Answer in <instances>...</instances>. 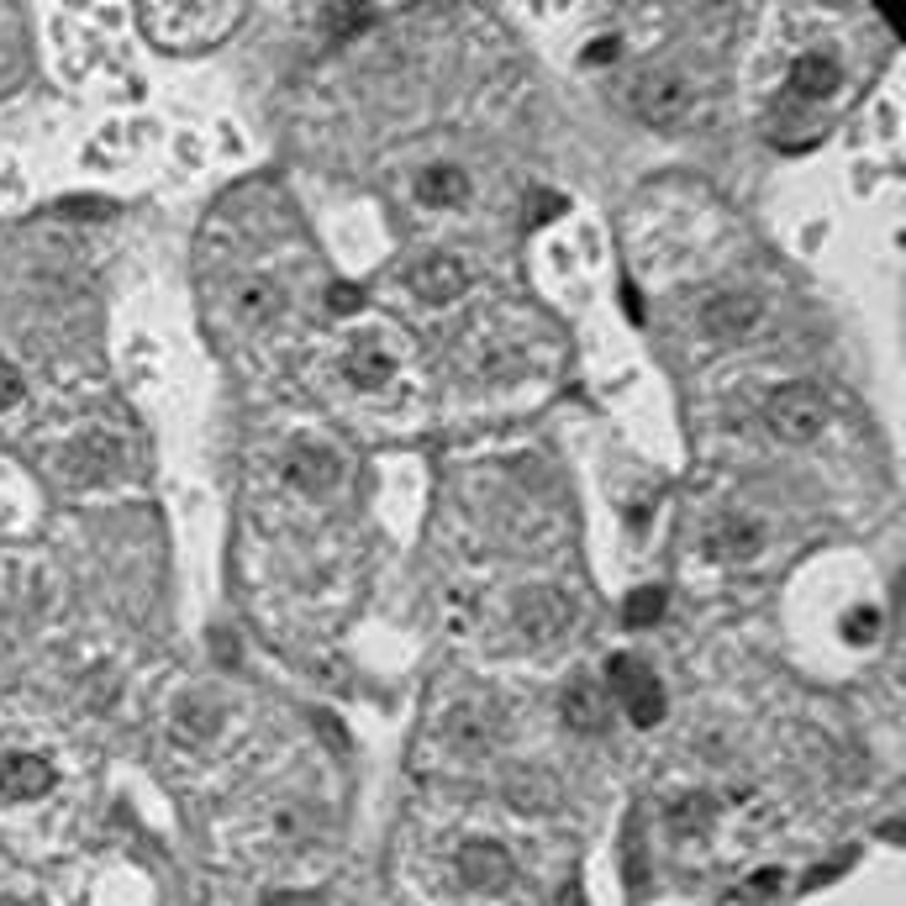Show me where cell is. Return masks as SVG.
Segmentation results:
<instances>
[{
	"label": "cell",
	"mask_w": 906,
	"mask_h": 906,
	"mask_svg": "<svg viewBox=\"0 0 906 906\" xmlns=\"http://www.w3.org/2000/svg\"><path fill=\"white\" fill-rule=\"evenodd\" d=\"M242 22V6L212 0V6H143V32L169 53L216 48Z\"/></svg>",
	"instance_id": "cell-1"
},
{
	"label": "cell",
	"mask_w": 906,
	"mask_h": 906,
	"mask_svg": "<svg viewBox=\"0 0 906 906\" xmlns=\"http://www.w3.org/2000/svg\"><path fill=\"white\" fill-rule=\"evenodd\" d=\"M828 422V401H822V390L807 380L796 385H780L769 401H764V428L775 432V438H786V443H811L817 432Z\"/></svg>",
	"instance_id": "cell-2"
},
{
	"label": "cell",
	"mask_w": 906,
	"mask_h": 906,
	"mask_svg": "<svg viewBox=\"0 0 906 906\" xmlns=\"http://www.w3.org/2000/svg\"><path fill=\"white\" fill-rule=\"evenodd\" d=\"M606 680H612V691H617L622 712L633 716V727H654V722L665 716V686H659V675L648 665H638L633 654H617V659L606 665Z\"/></svg>",
	"instance_id": "cell-3"
},
{
	"label": "cell",
	"mask_w": 906,
	"mask_h": 906,
	"mask_svg": "<svg viewBox=\"0 0 906 906\" xmlns=\"http://www.w3.org/2000/svg\"><path fill=\"white\" fill-rule=\"evenodd\" d=\"M627 106H633L638 121H648V127H675V121L691 111V85L669 69H648L627 85Z\"/></svg>",
	"instance_id": "cell-4"
},
{
	"label": "cell",
	"mask_w": 906,
	"mask_h": 906,
	"mask_svg": "<svg viewBox=\"0 0 906 906\" xmlns=\"http://www.w3.org/2000/svg\"><path fill=\"white\" fill-rule=\"evenodd\" d=\"M759 295H748V290H716L707 295V306H701V333L716 337V343H738L759 327Z\"/></svg>",
	"instance_id": "cell-5"
},
{
	"label": "cell",
	"mask_w": 906,
	"mask_h": 906,
	"mask_svg": "<svg viewBox=\"0 0 906 906\" xmlns=\"http://www.w3.org/2000/svg\"><path fill=\"white\" fill-rule=\"evenodd\" d=\"M58 470L69 485H96V479H111L121 470V443L106 438V432H85L74 438L69 449L58 453Z\"/></svg>",
	"instance_id": "cell-6"
},
{
	"label": "cell",
	"mask_w": 906,
	"mask_h": 906,
	"mask_svg": "<svg viewBox=\"0 0 906 906\" xmlns=\"http://www.w3.org/2000/svg\"><path fill=\"white\" fill-rule=\"evenodd\" d=\"M570 622H574V601L564 591H527L517 601V627H522L527 644H538V648L553 644Z\"/></svg>",
	"instance_id": "cell-7"
},
{
	"label": "cell",
	"mask_w": 906,
	"mask_h": 906,
	"mask_svg": "<svg viewBox=\"0 0 906 906\" xmlns=\"http://www.w3.org/2000/svg\"><path fill=\"white\" fill-rule=\"evenodd\" d=\"M459 875L470 891H506L511 885V854H506L501 843H490V838H470L464 849H459Z\"/></svg>",
	"instance_id": "cell-8"
},
{
	"label": "cell",
	"mask_w": 906,
	"mask_h": 906,
	"mask_svg": "<svg viewBox=\"0 0 906 906\" xmlns=\"http://www.w3.org/2000/svg\"><path fill=\"white\" fill-rule=\"evenodd\" d=\"M411 290L428 301V306H449L470 290V269L453 259V254H432V259L411 263Z\"/></svg>",
	"instance_id": "cell-9"
},
{
	"label": "cell",
	"mask_w": 906,
	"mask_h": 906,
	"mask_svg": "<svg viewBox=\"0 0 906 906\" xmlns=\"http://www.w3.org/2000/svg\"><path fill=\"white\" fill-rule=\"evenodd\" d=\"M838 85H843V64H838V53H828V48L801 53V58L790 64V79H786V90L796 100H828V96H838Z\"/></svg>",
	"instance_id": "cell-10"
},
{
	"label": "cell",
	"mask_w": 906,
	"mask_h": 906,
	"mask_svg": "<svg viewBox=\"0 0 906 906\" xmlns=\"http://www.w3.org/2000/svg\"><path fill=\"white\" fill-rule=\"evenodd\" d=\"M0 790L11 801H32V796H48L53 790V764L37 754H11L0 764Z\"/></svg>",
	"instance_id": "cell-11"
},
{
	"label": "cell",
	"mask_w": 906,
	"mask_h": 906,
	"mask_svg": "<svg viewBox=\"0 0 906 906\" xmlns=\"http://www.w3.org/2000/svg\"><path fill=\"white\" fill-rule=\"evenodd\" d=\"M285 475L295 490H306V496H322V490H333L337 485V459L327 449H311V443H301V449L285 459Z\"/></svg>",
	"instance_id": "cell-12"
},
{
	"label": "cell",
	"mask_w": 906,
	"mask_h": 906,
	"mask_svg": "<svg viewBox=\"0 0 906 906\" xmlns=\"http://www.w3.org/2000/svg\"><path fill=\"white\" fill-rule=\"evenodd\" d=\"M764 543V532L748 517H722V522L707 532V559H716V564H738V559H748V553H759Z\"/></svg>",
	"instance_id": "cell-13"
},
{
	"label": "cell",
	"mask_w": 906,
	"mask_h": 906,
	"mask_svg": "<svg viewBox=\"0 0 906 906\" xmlns=\"http://www.w3.org/2000/svg\"><path fill=\"white\" fill-rule=\"evenodd\" d=\"M564 722H570L574 733H601L606 727V691H601L596 680H574L570 691H564Z\"/></svg>",
	"instance_id": "cell-14"
},
{
	"label": "cell",
	"mask_w": 906,
	"mask_h": 906,
	"mask_svg": "<svg viewBox=\"0 0 906 906\" xmlns=\"http://www.w3.org/2000/svg\"><path fill=\"white\" fill-rule=\"evenodd\" d=\"M417 201H428V206H464V201H470L464 169H453V164L422 169V174H417Z\"/></svg>",
	"instance_id": "cell-15"
},
{
	"label": "cell",
	"mask_w": 906,
	"mask_h": 906,
	"mask_svg": "<svg viewBox=\"0 0 906 906\" xmlns=\"http://www.w3.org/2000/svg\"><path fill=\"white\" fill-rule=\"evenodd\" d=\"M348 380L358 385V390H380L385 380H390V369H396V358L385 354L380 343H354V354H348Z\"/></svg>",
	"instance_id": "cell-16"
},
{
	"label": "cell",
	"mask_w": 906,
	"mask_h": 906,
	"mask_svg": "<svg viewBox=\"0 0 906 906\" xmlns=\"http://www.w3.org/2000/svg\"><path fill=\"white\" fill-rule=\"evenodd\" d=\"M449 738L453 743H464V748H490V712L485 707H459V712H449Z\"/></svg>",
	"instance_id": "cell-17"
},
{
	"label": "cell",
	"mask_w": 906,
	"mask_h": 906,
	"mask_svg": "<svg viewBox=\"0 0 906 906\" xmlns=\"http://www.w3.org/2000/svg\"><path fill=\"white\" fill-rule=\"evenodd\" d=\"M659 617H665V591H659V585L633 591V596H627V606H622V622H627V627H654Z\"/></svg>",
	"instance_id": "cell-18"
},
{
	"label": "cell",
	"mask_w": 906,
	"mask_h": 906,
	"mask_svg": "<svg viewBox=\"0 0 906 906\" xmlns=\"http://www.w3.org/2000/svg\"><path fill=\"white\" fill-rule=\"evenodd\" d=\"M669 828L680 838L707 833V828H712V801H707V796H686V801L675 807V817H669Z\"/></svg>",
	"instance_id": "cell-19"
},
{
	"label": "cell",
	"mask_w": 906,
	"mask_h": 906,
	"mask_svg": "<svg viewBox=\"0 0 906 906\" xmlns=\"http://www.w3.org/2000/svg\"><path fill=\"white\" fill-rule=\"evenodd\" d=\"M280 301H285V295H280L274 285H242L238 290V306H242V316H248V322L274 316V311H280Z\"/></svg>",
	"instance_id": "cell-20"
},
{
	"label": "cell",
	"mask_w": 906,
	"mask_h": 906,
	"mask_svg": "<svg viewBox=\"0 0 906 906\" xmlns=\"http://www.w3.org/2000/svg\"><path fill=\"white\" fill-rule=\"evenodd\" d=\"M511 801H517V807H543V811H549L553 807V786L538 775V769H527V780H522V775L511 780Z\"/></svg>",
	"instance_id": "cell-21"
},
{
	"label": "cell",
	"mask_w": 906,
	"mask_h": 906,
	"mask_svg": "<svg viewBox=\"0 0 906 906\" xmlns=\"http://www.w3.org/2000/svg\"><path fill=\"white\" fill-rule=\"evenodd\" d=\"M875 633H881V612H875V606L849 612V622H843V638H849V644H875Z\"/></svg>",
	"instance_id": "cell-22"
},
{
	"label": "cell",
	"mask_w": 906,
	"mask_h": 906,
	"mask_svg": "<svg viewBox=\"0 0 906 906\" xmlns=\"http://www.w3.org/2000/svg\"><path fill=\"white\" fill-rule=\"evenodd\" d=\"M780 885H786V875H780V870H759V875L743 885L738 896H748V902H769V896H780Z\"/></svg>",
	"instance_id": "cell-23"
},
{
	"label": "cell",
	"mask_w": 906,
	"mask_h": 906,
	"mask_svg": "<svg viewBox=\"0 0 906 906\" xmlns=\"http://www.w3.org/2000/svg\"><path fill=\"white\" fill-rule=\"evenodd\" d=\"M22 390H26V385H22V369H17L11 358H0V411L22 401Z\"/></svg>",
	"instance_id": "cell-24"
},
{
	"label": "cell",
	"mask_w": 906,
	"mask_h": 906,
	"mask_svg": "<svg viewBox=\"0 0 906 906\" xmlns=\"http://www.w3.org/2000/svg\"><path fill=\"white\" fill-rule=\"evenodd\" d=\"M327 306H333L337 316H348V311L364 306V295H358V285H333L327 290Z\"/></svg>",
	"instance_id": "cell-25"
},
{
	"label": "cell",
	"mask_w": 906,
	"mask_h": 906,
	"mask_svg": "<svg viewBox=\"0 0 906 906\" xmlns=\"http://www.w3.org/2000/svg\"><path fill=\"white\" fill-rule=\"evenodd\" d=\"M69 216H106V201H64Z\"/></svg>",
	"instance_id": "cell-26"
},
{
	"label": "cell",
	"mask_w": 906,
	"mask_h": 906,
	"mask_svg": "<svg viewBox=\"0 0 906 906\" xmlns=\"http://www.w3.org/2000/svg\"><path fill=\"white\" fill-rule=\"evenodd\" d=\"M606 58H617V43H591V64H606Z\"/></svg>",
	"instance_id": "cell-27"
}]
</instances>
